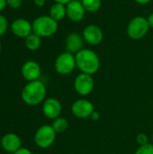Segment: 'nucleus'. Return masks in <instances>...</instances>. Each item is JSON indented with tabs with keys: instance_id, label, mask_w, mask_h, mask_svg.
Returning a JSON list of instances; mask_svg holds the SVG:
<instances>
[{
	"instance_id": "nucleus-1",
	"label": "nucleus",
	"mask_w": 153,
	"mask_h": 154,
	"mask_svg": "<svg viewBox=\"0 0 153 154\" xmlns=\"http://www.w3.org/2000/svg\"><path fill=\"white\" fill-rule=\"evenodd\" d=\"M47 89L44 83L41 80L28 82L23 88L21 97L24 104L30 106H38L45 100Z\"/></svg>"
},
{
	"instance_id": "nucleus-2",
	"label": "nucleus",
	"mask_w": 153,
	"mask_h": 154,
	"mask_svg": "<svg viewBox=\"0 0 153 154\" xmlns=\"http://www.w3.org/2000/svg\"><path fill=\"white\" fill-rule=\"evenodd\" d=\"M77 68L82 72L89 75L96 73L100 68L98 55L90 49H82L75 54Z\"/></svg>"
},
{
	"instance_id": "nucleus-3",
	"label": "nucleus",
	"mask_w": 153,
	"mask_h": 154,
	"mask_svg": "<svg viewBox=\"0 0 153 154\" xmlns=\"http://www.w3.org/2000/svg\"><path fill=\"white\" fill-rule=\"evenodd\" d=\"M32 32L40 37H50L54 35L58 29L59 23L50 15H41L33 20L32 23Z\"/></svg>"
},
{
	"instance_id": "nucleus-4",
	"label": "nucleus",
	"mask_w": 153,
	"mask_h": 154,
	"mask_svg": "<svg viewBox=\"0 0 153 154\" xmlns=\"http://www.w3.org/2000/svg\"><path fill=\"white\" fill-rule=\"evenodd\" d=\"M147 18L143 16L133 17L127 25V35L133 40H141L146 36L150 30Z\"/></svg>"
},
{
	"instance_id": "nucleus-5",
	"label": "nucleus",
	"mask_w": 153,
	"mask_h": 154,
	"mask_svg": "<svg viewBox=\"0 0 153 154\" xmlns=\"http://www.w3.org/2000/svg\"><path fill=\"white\" fill-rule=\"evenodd\" d=\"M56 132L51 125H43L37 129L34 134V143L41 149L50 148L56 140Z\"/></svg>"
},
{
	"instance_id": "nucleus-6",
	"label": "nucleus",
	"mask_w": 153,
	"mask_h": 154,
	"mask_svg": "<svg viewBox=\"0 0 153 154\" xmlns=\"http://www.w3.org/2000/svg\"><path fill=\"white\" fill-rule=\"evenodd\" d=\"M76 67L77 64L75 55L69 51H64L58 55L54 62L55 70L60 75L70 74Z\"/></svg>"
},
{
	"instance_id": "nucleus-7",
	"label": "nucleus",
	"mask_w": 153,
	"mask_h": 154,
	"mask_svg": "<svg viewBox=\"0 0 153 154\" xmlns=\"http://www.w3.org/2000/svg\"><path fill=\"white\" fill-rule=\"evenodd\" d=\"M95 88V80L92 75L79 73L74 80V88L80 96H88Z\"/></svg>"
},
{
	"instance_id": "nucleus-8",
	"label": "nucleus",
	"mask_w": 153,
	"mask_h": 154,
	"mask_svg": "<svg viewBox=\"0 0 153 154\" xmlns=\"http://www.w3.org/2000/svg\"><path fill=\"white\" fill-rule=\"evenodd\" d=\"M95 111L93 103L87 99L80 98L76 100L71 106V113L74 116L80 119H86L90 117L92 113Z\"/></svg>"
},
{
	"instance_id": "nucleus-9",
	"label": "nucleus",
	"mask_w": 153,
	"mask_h": 154,
	"mask_svg": "<svg viewBox=\"0 0 153 154\" xmlns=\"http://www.w3.org/2000/svg\"><path fill=\"white\" fill-rule=\"evenodd\" d=\"M41 109L46 118L50 120H54L60 116L62 106L59 99L55 97H49L43 101Z\"/></svg>"
},
{
	"instance_id": "nucleus-10",
	"label": "nucleus",
	"mask_w": 153,
	"mask_h": 154,
	"mask_svg": "<svg viewBox=\"0 0 153 154\" xmlns=\"http://www.w3.org/2000/svg\"><path fill=\"white\" fill-rule=\"evenodd\" d=\"M83 39L90 45H98L103 42L104 32L102 29L96 24L87 25L82 32Z\"/></svg>"
},
{
	"instance_id": "nucleus-11",
	"label": "nucleus",
	"mask_w": 153,
	"mask_h": 154,
	"mask_svg": "<svg viewBox=\"0 0 153 154\" xmlns=\"http://www.w3.org/2000/svg\"><path fill=\"white\" fill-rule=\"evenodd\" d=\"M0 145L4 151L13 154L22 148V140L18 134L14 133H7L2 136Z\"/></svg>"
},
{
	"instance_id": "nucleus-12",
	"label": "nucleus",
	"mask_w": 153,
	"mask_h": 154,
	"mask_svg": "<svg viewBox=\"0 0 153 154\" xmlns=\"http://www.w3.org/2000/svg\"><path fill=\"white\" fill-rule=\"evenodd\" d=\"M21 73L23 78L28 82L38 80L41 74V69L38 62L34 60H27L25 61L22 68Z\"/></svg>"
},
{
	"instance_id": "nucleus-13",
	"label": "nucleus",
	"mask_w": 153,
	"mask_h": 154,
	"mask_svg": "<svg viewBox=\"0 0 153 154\" xmlns=\"http://www.w3.org/2000/svg\"><path fill=\"white\" fill-rule=\"evenodd\" d=\"M66 8L68 18L74 23H78L82 21L87 12L81 1L78 0H72L66 5Z\"/></svg>"
},
{
	"instance_id": "nucleus-14",
	"label": "nucleus",
	"mask_w": 153,
	"mask_h": 154,
	"mask_svg": "<svg viewBox=\"0 0 153 154\" xmlns=\"http://www.w3.org/2000/svg\"><path fill=\"white\" fill-rule=\"evenodd\" d=\"M11 29L13 33L19 38L25 39L28 35L32 32V23L24 18L15 19L11 25Z\"/></svg>"
},
{
	"instance_id": "nucleus-15",
	"label": "nucleus",
	"mask_w": 153,
	"mask_h": 154,
	"mask_svg": "<svg viewBox=\"0 0 153 154\" xmlns=\"http://www.w3.org/2000/svg\"><path fill=\"white\" fill-rule=\"evenodd\" d=\"M84 39L83 36L80 35L78 32H71L69 33L65 42L66 51H69L72 54H77L83 49L84 45Z\"/></svg>"
},
{
	"instance_id": "nucleus-16",
	"label": "nucleus",
	"mask_w": 153,
	"mask_h": 154,
	"mask_svg": "<svg viewBox=\"0 0 153 154\" xmlns=\"http://www.w3.org/2000/svg\"><path fill=\"white\" fill-rule=\"evenodd\" d=\"M49 15L54 19L55 21L59 22L61 21L62 19H64V17L67 15V8L65 5L62 4H59V3H54L49 11Z\"/></svg>"
},
{
	"instance_id": "nucleus-17",
	"label": "nucleus",
	"mask_w": 153,
	"mask_h": 154,
	"mask_svg": "<svg viewBox=\"0 0 153 154\" xmlns=\"http://www.w3.org/2000/svg\"><path fill=\"white\" fill-rule=\"evenodd\" d=\"M24 44L28 50L32 51H37L41 45V37L32 32L30 35H28L24 39Z\"/></svg>"
},
{
	"instance_id": "nucleus-18",
	"label": "nucleus",
	"mask_w": 153,
	"mask_h": 154,
	"mask_svg": "<svg viewBox=\"0 0 153 154\" xmlns=\"http://www.w3.org/2000/svg\"><path fill=\"white\" fill-rule=\"evenodd\" d=\"M51 126H52V128L54 129V131L56 132L57 134H62L68 129L69 122H68V120L66 118L60 116V117L53 120V122L51 124Z\"/></svg>"
},
{
	"instance_id": "nucleus-19",
	"label": "nucleus",
	"mask_w": 153,
	"mask_h": 154,
	"mask_svg": "<svg viewBox=\"0 0 153 154\" xmlns=\"http://www.w3.org/2000/svg\"><path fill=\"white\" fill-rule=\"evenodd\" d=\"M85 10L88 13L98 11L102 5V0H81Z\"/></svg>"
},
{
	"instance_id": "nucleus-20",
	"label": "nucleus",
	"mask_w": 153,
	"mask_h": 154,
	"mask_svg": "<svg viewBox=\"0 0 153 154\" xmlns=\"http://www.w3.org/2000/svg\"><path fill=\"white\" fill-rule=\"evenodd\" d=\"M134 154H153V144L149 143L147 144L140 146Z\"/></svg>"
},
{
	"instance_id": "nucleus-21",
	"label": "nucleus",
	"mask_w": 153,
	"mask_h": 154,
	"mask_svg": "<svg viewBox=\"0 0 153 154\" xmlns=\"http://www.w3.org/2000/svg\"><path fill=\"white\" fill-rule=\"evenodd\" d=\"M7 28H8L7 19L4 15L0 14V36L5 34V32L7 31Z\"/></svg>"
},
{
	"instance_id": "nucleus-22",
	"label": "nucleus",
	"mask_w": 153,
	"mask_h": 154,
	"mask_svg": "<svg viewBox=\"0 0 153 154\" xmlns=\"http://www.w3.org/2000/svg\"><path fill=\"white\" fill-rule=\"evenodd\" d=\"M136 143H137L140 146L149 143L148 135L145 134L144 133H141V134H137V136H136Z\"/></svg>"
},
{
	"instance_id": "nucleus-23",
	"label": "nucleus",
	"mask_w": 153,
	"mask_h": 154,
	"mask_svg": "<svg viewBox=\"0 0 153 154\" xmlns=\"http://www.w3.org/2000/svg\"><path fill=\"white\" fill-rule=\"evenodd\" d=\"M22 0H6V5L12 9H17L22 5Z\"/></svg>"
},
{
	"instance_id": "nucleus-24",
	"label": "nucleus",
	"mask_w": 153,
	"mask_h": 154,
	"mask_svg": "<svg viewBox=\"0 0 153 154\" xmlns=\"http://www.w3.org/2000/svg\"><path fill=\"white\" fill-rule=\"evenodd\" d=\"M13 154H33L29 149L27 148H24V147H22L20 148L17 152H15Z\"/></svg>"
},
{
	"instance_id": "nucleus-25",
	"label": "nucleus",
	"mask_w": 153,
	"mask_h": 154,
	"mask_svg": "<svg viewBox=\"0 0 153 154\" xmlns=\"http://www.w3.org/2000/svg\"><path fill=\"white\" fill-rule=\"evenodd\" d=\"M99 118H100V113L99 112H97V111H94L93 113H92V115L90 116V119L92 120V121H98L99 120Z\"/></svg>"
},
{
	"instance_id": "nucleus-26",
	"label": "nucleus",
	"mask_w": 153,
	"mask_h": 154,
	"mask_svg": "<svg viewBox=\"0 0 153 154\" xmlns=\"http://www.w3.org/2000/svg\"><path fill=\"white\" fill-rule=\"evenodd\" d=\"M33 2H34L35 5H37L39 7H42L46 4V0H33Z\"/></svg>"
},
{
	"instance_id": "nucleus-27",
	"label": "nucleus",
	"mask_w": 153,
	"mask_h": 154,
	"mask_svg": "<svg viewBox=\"0 0 153 154\" xmlns=\"http://www.w3.org/2000/svg\"><path fill=\"white\" fill-rule=\"evenodd\" d=\"M147 20H148V23H149L150 27H151V28H153V13H151V14L149 15V17L147 18Z\"/></svg>"
},
{
	"instance_id": "nucleus-28",
	"label": "nucleus",
	"mask_w": 153,
	"mask_h": 154,
	"mask_svg": "<svg viewBox=\"0 0 153 154\" xmlns=\"http://www.w3.org/2000/svg\"><path fill=\"white\" fill-rule=\"evenodd\" d=\"M6 5V0H0V12L3 11Z\"/></svg>"
},
{
	"instance_id": "nucleus-29",
	"label": "nucleus",
	"mask_w": 153,
	"mask_h": 154,
	"mask_svg": "<svg viewBox=\"0 0 153 154\" xmlns=\"http://www.w3.org/2000/svg\"><path fill=\"white\" fill-rule=\"evenodd\" d=\"M72 0H54L55 3H59V4H62V5H67L69 2H71Z\"/></svg>"
},
{
	"instance_id": "nucleus-30",
	"label": "nucleus",
	"mask_w": 153,
	"mask_h": 154,
	"mask_svg": "<svg viewBox=\"0 0 153 154\" xmlns=\"http://www.w3.org/2000/svg\"><path fill=\"white\" fill-rule=\"evenodd\" d=\"M133 1H135L136 3H138L140 5H146V4H149L152 0H133Z\"/></svg>"
},
{
	"instance_id": "nucleus-31",
	"label": "nucleus",
	"mask_w": 153,
	"mask_h": 154,
	"mask_svg": "<svg viewBox=\"0 0 153 154\" xmlns=\"http://www.w3.org/2000/svg\"><path fill=\"white\" fill-rule=\"evenodd\" d=\"M1 51H2V45H1V42H0V52H1Z\"/></svg>"
},
{
	"instance_id": "nucleus-32",
	"label": "nucleus",
	"mask_w": 153,
	"mask_h": 154,
	"mask_svg": "<svg viewBox=\"0 0 153 154\" xmlns=\"http://www.w3.org/2000/svg\"><path fill=\"white\" fill-rule=\"evenodd\" d=\"M152 144H153V135H152Z\"/></svg>"
}]
</instances>
